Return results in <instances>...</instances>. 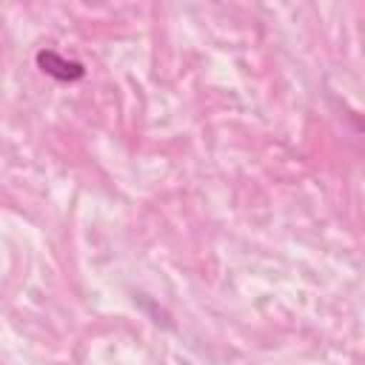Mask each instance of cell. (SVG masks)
Masks as SVG:
<instances>
[{
    "mask_svg": "<svg viewBox=\"0 0 365 365\" xmlns=\"http://www.w3.org/2000/svg\"><path fill=\"white\" fill-rule=\"evenodd\" d=\"M37 66H40V71H46L48 77L66 80V83H74V80H83V77H86L83 63L68 60V57H63V54H57V51H51V48L37 51Z\"/></svg>",
    "mask_w": 365,
    "mask_h": 365,
    "instance_id": "obj_1",
    "label": "cell"
}]
</instances>
